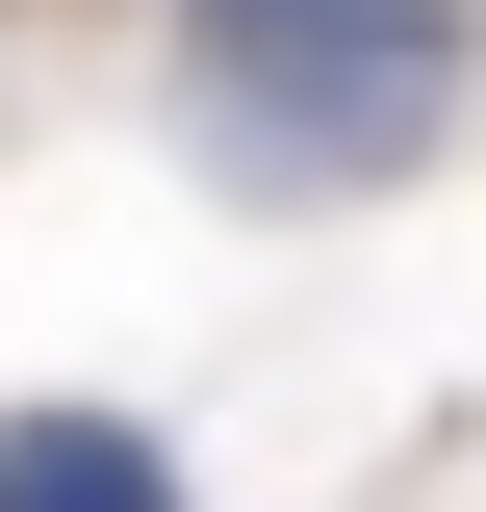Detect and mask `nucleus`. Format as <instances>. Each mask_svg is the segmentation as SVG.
Returning a JSON list of instances; mask_svg holds the SVG:
<instances>
[{
	"label": "nucleus",
	"instance_id": "f257e3e1",
	"mask_svg": "<svg viewBox=\"0 0 486 512\" xmlns=\"http://www.w3.org/2000/svg\"><path fill=\"white\" fill-rule=\"evenodd\" d=\"M486 26L461 0H180V154L231 205H384L461 128Z\"/></svg>",
	"mask_w": 486,
	"mask_h": 512
},
{
	"label": "nucleus",
	"instance_id": "f03ea898",
	"mask_svg": "<svg viewBox=\"0 0 486 512\" xmlns=\"http://www.w3.org/2000/svg\"><path fill=\"white\" fill-rule=\"evenodd\" d=\"M0 512H180V461L128 436V410H26L0 436Z\"/></svg>",
	"mask_w": 486,
	"mask_h": 512
}]
</instances>
